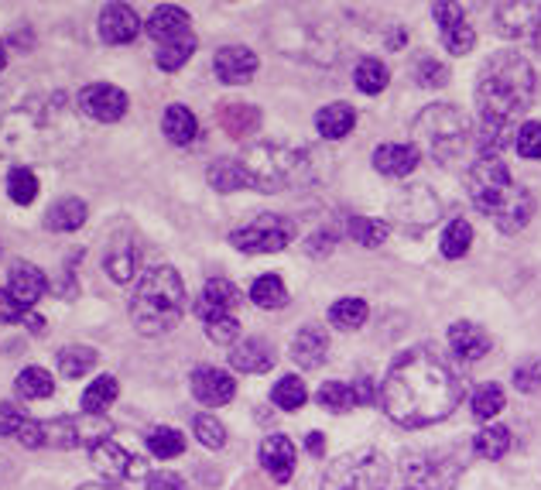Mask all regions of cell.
Returning <instances> with one entry per match:
<instances>
[{
	"label": "cell",
	"instance_id": "obj_4",
	"mask_svg": "<svg viewBox=\"0 0 541 490\" xmlns=\"http://www.w3.org/2000/svg\"><path fill=\"white\" fill-rule=\"evenodd\" d=\"M185 285L182 275L168 264H155L137 281L131 295V323L141 336H165L182 323Z\"/></svg>",
	"mask_w": 541,
	"mask_h": 490
},
{
	"label": "cell",
	"instance_id": "obj_14",
	"mask_svg": "<svg viewBox=\"0 0 541 490\" xmlns=\"http://www.w3.org/2000/svg\"><path fill=\"white\" fill-rule=\"evenodd\" d=\"M497 31L504 38H535L538 24H541V4H531V0H514V4H497L494 11Z\"/></svg>",
	"mask_w": 541,
	"mask_h": 490
},
{
	"label": "cell",
	"instance_id": "obj_16",
	"mask_svg": "<svg viewBox=\"0 0 541 490\" xmlns=\"http://www.w3.org/2000/svg\"><path fill=\"white\" fill-rule=\"evenodd\" d=\"M141 35V18L131 4H107L100 11V38L107 45H127Z\"/></svg>",
	"mask_w": 541,
	"mask_h": 490
},
{
	"label": "cell",
	"instance_id": "obj_63",
	"mask_svg": "<svg viewBox=\"0 0 541 490\" xmlns=\"http://www.w3.org/2000/svg\"><path fill=\"white\" fill-rule=\"evenodd\" d=\"M405 490H408V487H405Z\"/></svg>",
	"mask_w": 541,
	"mask_h": 490
},
{
	"label": "cell",
	"instance_id": "obj_51",
	"mask_svg": "<svg viewBox=\"0 0 541 490\" xmlns=\"http://www.w3.org/2000/svg\"><path fill=\"white\" fill-rule=\"evenodd\" d=\"M514 388L524 391V395H535L541 388V360H524V364L514 367Z\"/></svg>",
	"mask_w": 541,
	"mask_h": 490
},
{
	"label": "cell",
	"instance_id": "obj_7",
	"mask_svg": "<svg viewBox=\"0 0 541 490\" xmlns=\"http://www.w3.org/2000/svg\"><path fill=\"white\" fill-rule=\"evenodd\" d=\"M387 484H391V467L384 453L370 446L343 453L322 473V490H387Z\"/></svg>",
	"mask_w": 541,
	"mask_h": 490
},
{
	"label": "cell",
	"instance_id": "obj_9",
	"mask_svg": "<svg viewBox=\"0 0 541 490\" xmlns=\"http://www.w3.org/2000/svg\"><path fill=\"white\" fill-rule=\"evenodd\" d=\"M292 240H295V223L288 220V216H278V213H261L257 220H250L247 227H240L230 234V244L244 254L285 251Z\"/></svg>",
	"mask_w": 541,
	"mask_h": 490
},
{
	"label": "cell",
	"instance_id": "obj_41",
	"mask_svg": "<svg viewBox=\"0 0 541 490\" xmlns=\"http://www.w3.org/2000/svg\"><path fill=\"white\" fill-rule=\"evenodd\" d=\"M148 449H151V456H158V460H172V456H179L185 449V436L179 429L158 425V429L148 432Z\"/></svg>",
	"mask_w": 541,
	"mask_h": 490
},
{
	"label": "cell",
	"instance_id": "obj_12",
	"mask_svg": "<svg viewBox=\"0 0 541 490\" xmlns=\"http://www.w3.org/2000/svg\"><path fill=\"white\" fill-rule=\"evenodd\" d=\"M79 114L83 117H93L100 120V124H113V120H120L127 114V93L117 90V86L110 83H90L79 90Z\"/></svg>",
	"mask_w": 541,
	"mask_h": 490
},
{
	"label": "cell",
	"instance_id": "obj_46",
	"mask_svg": "<svg viewBox=\"0 0 541 490\" xmlns=\"http://www.w3.org/2000/svg\"><path fill=\"white\" fill-rule=\"evenodd\" d=\"M504 412V388L500 384H483L473 395V415L476 419H494Z\"/></svg>",
	"mask_w": 541,
	"mask_h": 490
},
{
	"label": "cell",
	"instance_id": "obj_37",
	"mask_svg": "<svg viewBox=\"0 0 541 490\" xmlns=\"http://www.w3.org/2000/svg\"><path fill=\"white\" fill-rule=\"evenodd\" d=\"M192 52H196V38H192V35H185V38H175V42H165V45H158V52H155V62H158V69H165V72H175V69H182L185 62L192 59Z\"/></svg>",
	"mask_w": 541,
	"mask_h": 490
},
{
	"label": "cell",
	"instance_id": "obj_40",
	"mask_svg": "<svg viewBox=\"0 0 541 490\" xmlns=\"http://www.w3.org/2000/svg\"><path fill=\"white\" fill-rule=\"evenodd\" d=\"M305 398H309L305 381H302V377H295V374L281 377V381L274 384V391H271V401L278 408H285V412H298V408L305 405Z\"/></svg>",
	"mask_w": 541,
	"mask_h": 490
},
{
	"label": "cell",
	"instance_id": "obj_19",
	"mask_svg": "<svg viewBox=\"0 0 541 490\" xmlns=\"http://www.w3.org/2000/svg\"><path fill=\"white\" fill-rule=\"evenodd\" d=\"M449 347H452V353H456V360L473 364V360H480V357H487V353H490V336H487V329H483V326L459 319V323L449 326Z\"/></svg>",
	"mask_w": 541,
	"mask_h": 490
},
{
	"label": "cell",
	"instance_id": "obj_8",
	"mask_svg": "<svg viewBox=\"0 0 541 490\" xmlns=\"http://www.w3.org/2000/svg\"><path fill=\"white\" fill-rule=\"evenodd\" d=\"M408 490H452L463 473V460L456 453H408L401 460Z\"/></svg>",
	"mask_w": 541,
	"mask_h": 490
},
{
	"label": "cell",
	"instance_id": "obj_47",
	"mask_svg": "<svg viewBox=\"0 0 541 490\" xmlns=\"http://www.w3.org/2000/svg\"><path fill=\"white\" fill-rule=\"evenodd\" d=\"M28 422H31L28 408L18 405V401H4V405H0V436L18 439L21 429H24Z\"/></svg>",
	"mask_w": 541,
	"mask_h": 490
},
{
	"label": "cell",
	"instance_id": "obj_26",
	"mask_svg": "<svg viewBox=\"0 0 541 490\" xmlns=\"http://www.w3.org/2000/svg\"><path fill=\"white\" fill-rule=\"evenodd\" d=\"M216 117H220L223 131L230 134V138H247V134H254L257 127H261V110H257L254 103L226 100Z\"/></svg>",
	"mask_w": 541,
	"mask_h": 490
},
{
	"label": "cell",
	"instance_id": "obj_21",
	"mask_svg": "<svg viewBox=\"0 0 541 490\" xmlns=\"http://www.w3.org/2000/svg\"><path fill=\"white\" fill-rule=\"evenodd\" d=\"M144 31H148V35L155 38L158 45L175 42V38L189 35V14H185L182 7H175V4H161V7L151 11V18H148V24H144Z\"/></svg>",
	"mask_w": 541,
	"mask_h": 490
},
{
	"label": "cell",
	"instance_id": "obj_44",
	"mask_svg": "<svg viewBox=\"0 0 541 490\" xmlns=\"http://www.w3.org/2000/svg\"><path fill=\"white\" fill-rule=\"evenodd\" d=\"M90 367H96V350L93 347H66L59 353V371L62 377H83L90 374Z\"/></svg>",
	"mask_w": 541,
	"mask_h": 490
},
{
	"label": "cell",
	"instance_id": "obj_1",
	"mask_svg": "<svg viewBox=\"0 0 541 490\" xmlns=\"http://www.w3.org/2000/svg\"><path fill=\"white\" fill-rule=\"evenodd\" d=\"M463 398V381L435 347H411L391 364L381 384V405L398 425L422 429L442 422Z\"/></svg>",
	"mask_w": 541,
	"mask_h": 490
},
{
	"label": "cell",
	"instance_id": "obj_10",
	"mask_svg": "<svg viewBox=\"0 0 541 490\" xmlns=\"http://www.w3.org/2000/svg\"><path fill=\"white\" fill-rule=\"evenodd\" d=\"M90 460H93L96 473H100L103 480H110V484H127V480H144V477H148V463L127 453V449L120 446L113 436L103 439V443L90 446Z\"/></svg>",
	"mask_w": 541,
	"mask_h": 490
},
{
	"label": "cell",
	"instance_id": "obj_28",
	"mask_svg": "<svg viewBox=\"0 0 541 490\" xmlns=\"http://www.w3.org/2000/svg\"><path fill=\"white\" fill-rule=\"evenodd\" d=\"M353 124H357V110H353L350 103H329V107H322L316 114V127L326 141L346 138V134L353 131Z\"/></svg>",
	"mask_w": 541,
	"mask_h": 490
},
{
	"label": "cell",
	"instance_id": "obj_53",
	"mask_svg": "<svg viewBox=\"0 0 541 490\" xmlns=\"http://www.w3.org/2000/svg\"><path fill=\"white\" fill-rule=\"evenodd\" d=\"M21 319H28V305H21L7 288H0V323L14 326V323H21Z\"/></svg>",
	"mask_w": 541,
	"mask_h": 490
},
{
	"label": "cell",
	"instance_id": "obj_62",
	"mask_svg": "<svg viewBox=\"0 0 541 490\" xmlns=\"http://www.w3.org/2000/svg\"><path fill=\"white\" fill-rule=\"evenodd\" d=\"M0 477H4V460H0Z\"/></svg>",
	"mask_w": 541,
	"mask_h": 490
},
{
	"label": "cell",
	"instance_id": "obj_45",
	"mask_svg": "<svg viewBox=\"0 0 541 490\" xmlns=\"http://www.w3.org/2000/svg\"><path fill=\"white\" fill-rule=\"evenodd\" d=\"M470 244H473V227L466 220H452L446 234H442V254H446L449 261H456V257L470 251Z\"/></svg>",
	"mask_w": 541,
	"mask_h": 490
},
{
	"label": "cell",
	"instance_id": "obj_13",
	"mask_svg": "<svg viewBox=\"0 0 541 490\" xmlns=\"http://www.w3.org/2000/svg\"><path fill=\"white\" fill-rule=\"evenodd\" d=\"M432 18L439 21V35H442V45L449 48L452 55H466L476 42L473 28L466 24V7L459 4H449V0H439L432 4Z\"/></svg>",
	"mask_w": 541,
	"mask_h": 490
},
{
	"label": "cell",
	"instance_id": "obj_35",
	"mask_svg": "<svg viewBox=\"0 0 541 490\" xmlns=\"http://www.w3.org/2000/svg\"><path fill=\"white\" fill-rule=\"evenodd\" d=\"M250 299L261 309H281V305H288V288L278 275H261L250 285Z\"/></svg>",
	"mask_w": 541,
	"mask_h": 490
},
{
	"label": "cell",
	"instance_id": "obj_23",
	"mask_svg": "<svg viewBox=\"0 0 541 490\" xmlns=\"http://www.w3.org/2000/svg\"><path fill=\"white\" fill-rule=\"evenodd\" d=\"M261 467L271 473L278 484H288L295 473V446L288 436H268L261 443Z\"/></svg>",
	"mask_w": 541,
	"mask_h": 490
},
{
	"label": "cell",
	"instance_id": "obj_50",
	"mask_svg": "<svg viewBox=\"0 0 541 490\" xmlns=\"http://www.w3.org/2000/svg\"><path fill=\"white\" fill-rule=\"evenodd\" d=\"M514 148H518L521 158H528V162H538V158H541V124H538V120H531V124L521 127Z\"/></svg>",
	"mask_w": 541,
	"mask_h": 490
},
{
	"label": "cell",
	"instance_id": "obj_61",
	"mask_svg": "<svg viewBox=\"0 0 541 490\" xmlns=\"http://www.w3.org/2000/svg\"><path fill=\"white\" fill-rule=\"evenodd\" d=\"M83 490H117V487H100V484H93V487H90V484H86Z\"/></svg>",
	"mask_w": 541,
	"mask_h": 490
},
{
	"label": "cell",
	"instance_id": "obj_17",
	"mask_svg": "<svg viewBox=\"0 0 541 490\" xmlns=\"http://www.w3.org/2000/svg\"><path fill=\"white\" fill-rule=\"evenodd\" d=\"M213 69H216V76H220V83H226V86L250 83V76L257 72V55L244 45H226L216 52Z\"/></svg>",
	"mask_w": 541,
	"mask_h": 490
},
{
	"label": "cell",
	"instance_id": "obj_22",
	"mask_svg": "<svg viewBox=\"0 0 541 490\" xmlns=\"http://www.w3.org/2000/svg\"><path fill=\"white\" fill-rule=\"evenodd\" d=\"M418 158H422V151L415 144H381L374 151V168L387 179H405L408 172H415Z\"/></svg>",
	"mask_w": 541,
	"mask_h": 490
},
{
	"label": "cell",
	"instance_id": "obj_2",
	"mask_svg": "<svg viewBox=\"0 0 541 490\" xmlns=\"http://www.w3.org/2000/svg\"><path fill=\"white\" fill-rule=\"evenodd\" d=\"M538 76L531 62L514 48L490 55L476 79V103H480V151L483 158L497 155L511 141V127L524 110L535 103Z\"/></svg>",
	"mask_w": 541,
	"mask_h": 490
},
{
	"label": "cell",
	"instance_id": "obj_24",
	"mask_svg": "<svg viewBox=\"0 0 541 490\" xmlns=\"http://www.w3.org/2000/svg\"><path fill=\"white\" fill-rule=\"evenodd\" d=\"M230 367L240 374H264L274 367V350L268 340H257V336H250V340L237 343V347L230 350Z\"/></svg>",
	"mask_w": 541,
	"mask_h": 490
},
{
	"label": "cell",
	"instance_id": "obj_27",
	"mask_svg": "<svg viewBox=\"0 0 541 490\" xmlns=\"http://www.w3.org/2000/svg\"><path fill=\"white\" fill-rule=\"evenodd\" d=\"M103 268H107V275L117 281V285L131 281L137 275V247H134V240L113 237L110 251H107V257H103Z\"/></svg>",
	"mask_w": 541,
	"mask_h": 490
},
{
	"label": "cell",
	"instance_id": "obj_32",
	"mask_svg": "<svg viewBox=\"0 0 541 490\" xmlns=\"http://www.w3.org/2000/svg\"><path fill=\"white\" fill-rule=\"evenodd\" d=\"M353 83H357L360 93L377 96V93L387 90V83H391V72H387V66H384L381 59H374V55H370V59H360V62H357Z\"/></svg>",
	"mask_w": 541,
	"mask_h": 490
},
{
	"label": "cell",
	"instance_id": "obj_56",
	"mask_svg": "<svg viewBox=\"0 0 541 490\" xmlns=\"http://www.w3.org/2000/svg\"><path fill=\"white\" fill-rule=\"evenodd\" d=\"M357 401H363V405H370V401H377V391H374V384H370V377H360L357 381Z\"/></svg>",
	"mask_w": 541,
	"mask_h": 490
},
{
	"label": "cell",
	"instance_id": "obj_39",
	"mask_svg": "<svg viewBox=\"0 0 541 490\" xmlns=\"http://www.w3.org/2000/svg\"><path fill=\"white\" fill-rule=\"evenodd\" d=\"M367 302L363 299H339L333 309H329V323L336 329H343V333H350V329H360L367 323Z\"/></svg>",
	"mask_w": 541,
	"mask_h": 490
},
{
	"label": "cell",
	"instance_id": "obj_38",
	"mask_svg": "<svg viewBox=\"0 0 541 490\" xmlns=\"http://www.w3.org/2000/svg\"><path fill=\"white\" fill-rule=\"evenodd\" d=\"M346 230H350V237L363 247H381L387 234H391V227H387L384 220H370V216H350Z\"/></svg>",
	"mask_w": 541,
	"mask_h": 490
},
{
	"label": "cell",
	"instance_id": "obj_5",
	"mask_svg": "<svg viewBox=\"0 0 541 490\" xmlns=\"http://www.w3.org/2000/svg\"><path fill=\"white\" fill-rule=\"evenodd\" d=\"M237 165L247 179V189L281 192L312 182V155L302 148H288V144H250L237 158Z\"/></svg>",
	"mask_w": 541,
	"mask_h": 490
},
{
	"label": "cell",
	"instance_id": "obj_6",
	"mask_svg": "<svg viewBox=\"0 0 541 490\" xmlns=\"http://www.w3.org/2000/svg\"><path fill=\"white\" fill-rule=\"evenodd\" d=\"M411 134H415L418 148L429 151L435 162H452V158L463 151L466 134H470V124H466L463 110L452 107V103H432L411 124Z\"/></svg>",
	"mask_w": 541,
	"mask_h": 490
},
{
	"label": "cell",
	"instance_id": "obj_36",
	"mask_svg": "<svg viewBox=\"0 0 541 490\" xmlns=\"http://www.w3.org/2000/svg\"><path fill=\"white\" fill-rule=\"evenodd\" d=\"M319 405L326 408V412H333V415H343V412H350L353 405H360L357 401V391L350 388V384H343V381H326L319 388Z\"/></svg>",
	"mask_w": 541,
	"mask_h": 490
},
{
	"label": "cell",
	"instance_id": "obj_33",
	"mask_svg": "<svg viewBox=\"0 0 541 490\" xmlns=\"http://www.w3.org/2000/svg\"><path fill=\"white\" fill-rule=\"evenodd\" d=\"M511 429H504V425H487L483 432H476L473 439V453L483 456V460H500V456L511 449Z\"/></svg>",
	"mask_w": 541,
	"mask_h": 490
},
{
	"label": "cell",
	"instance_id": "obj_48",
	"mask_svg": "<svg viewBox=\"0 0 541 490\" xmlns=\"http://www.w3.org/2000/svg\"><path fill=\"white\" fill-rule=\"evenodd\" d=\"M192 429H196V439L209 449H220L226 443V429L220 419H213V415H196V422H192Z\"/></svg>",
	"mask_w": 541,
	"mask_h": 490
},
{
	"label": "cell",
	"instance_id": "obj_52",
	"mask_svg": "<svg viewBox=\"0 0 541 490\" xmlns=\"http://www.w3.org/2000/svg\"><path fill=\"white\" fill-rule=\"evenodd\" d=\"M206 336H209L213 343H220V347H226V343H237V336H240L237 316H233V319H216V323H206Z\"/></svg>",
	"mask_w": 541,
	"mask_h": 490
},
{
	"label": "cell",
	"instance_id": "obj_25",
	"mask_svg": "<svg viewBox=\"0 0 541 490\" xmlns=\"http://www.w3.org/2000/svg\"><path fill=\"white\" fill-rule=\"evenodd\" d=\"M329 353V336L322 326H305L295 333L292 340V360L298 367H305V371H312V367H319L322 360H326Z\"/></svg>",
	"mask_w": 541,
	"mask_h": 490
},
{
	"label": "cell",
	"instance_id": "obj_29",
	"mask_svg": "<svg viewBox=\"0 0 541 490\" xmlns=\"http://www.w3.org/2000/svg\"><path fill=\"white\" fill-rule=\"evenodd\" d=\"M161 131H165V138L172 144H192L199 134L196 114L189 107H182V103H172L165 110V117H161Z\"/></svg>",
	"mask_w": 541,
	"mask_h": 490
},
{
	"label": "cell",
	"instance_id": "obj_58",
	"mask_svg": "<svg viewBox=\"0 0 541 490\" xmlns=\"http://www.w3.org/2000/svg\"><path fill=\"white\" fill-rule=\"evenodd\" d=\"M24 323H28L31 333H42V329H45V319L35 316V312H28V319H24Z\"/></svg>",
	"mask_w": 541,
	"mask_h": 490
},
{
	"label": "cell",
	"instance_id": "obj_55",
	"mask_svg": "<svg viewBox=\"0 0 541 490\" xmlns=\"http://www.w3.org/2000/svg\"><path fill=\"white\" fill-rule=\"evenodd\" d=\"M18 443L24 446V449H42L45 446V436H42V422H35L31 419L28 425L21 429V436H18Z\"/></svg>",
	"mask_w": 541,
	"mask_h": 490
},
{
	"label": "cell",
	"instance_id": "obj_42",
	"mask_svg": "<svg viewBox=\"0 0 541 490\" xmlns=\"http://www.w3.org/2000/svg\"><path fill=\"white\" fill-rule=\"evenodd\" d=\"M7 196L14 199L18 206H31L35 203V196H38V179H35V172L31 168H11V175H7Z\"/></svg>",
	"mask_w": 541,
	"mask_h": 490
},
{
	"label": "cell",
	"instance_id": "obj_54",
	"mask_svg": "<svg viewBox=\"0 0 541 490\" xmlns=\"http://www.w3.org/2000/svg\"><path fill=\"white\" fill-rule=\"evenodd\" d=\"M148 490H185V480L179 477V473H151L148 484H144Z\"/></svg>",
	"mask_w": 541,
	"mask_h": 490
},
{
	"label": "cell",
	"instance_id": "obj_43",
	"mask_svg": "<svg viewBox=\"0 0 541 490\" xmlns=\"http://www.w3.org/2000/svg\"><path fill=\"white\" fill-rule=\"evenodd\" d=\"M18 391L24 398H52L55 391V381L52 374L45 371V367H24V371L18 374Z\"/></svg>",
	"mask_w": 541,
	"mask_h": 490
},
{
	"label": "cell",
	"instance_id": "obj_30",
	"mask_svg": "<svg viewBox=\"0 0 541 490\" xmlns=\"http://www.w3.org/2000/svg\"><path fill=\"white\" fill-rule=\"evenodd\" d=\"M48 230H59V234H72L86 223V203L83 199H59V203L48 206L45 213Z\"/></svg>",
	"mask_w": 541,
	"mask_h": 490
},
{
	"label": "cell",
	"instance_id": "obj_15",
	"mask_svg": "<svg viewBox=\"0 0 541 490\" xmlns=\"http://www.w3.org/2000/svg\"><path fill=\"white\" fill-rule=\"evenodd\" d=\"M240 302V292L233 281L226 278H213L203 285V292H199V302H196V316L206 323H216V319H233V309H237Z\"/></svg>",
	"mask_w": 541,
	"mask_h": 490
},
{
	"label": "cell",
	"instance_id": "obj_18",
	"mask_svg": "<svg viewBox=\"0 0 541 490\" xmlns=\"http://www.w3.org/2000/svg\"><path fill=\"white\" fill-rule=\"evenodd\" d=\"M192 395L203 405H226L237 395V381L226 371H220V367H196L192 371Z\"/></svg>",
	"mask_w": 541,
	"mask_h": 490
},
{
	"label": "cell",
	"instance_id": "obj_49",
	"mask_svg": "<svg viewBox=\"0 0 541 490\" xmlns=\"http://www.w3.org/2000/svg\"><path fill=\"white\" fill-rule=\"evenodd\" d=\"M415 79H418V86H425V90H439V86L449 83V69L442 66L439 59H422L415 66Z\"/></svg>",
	"mask_w": 541,
	"mask_h": 490
},
{
	"label": "cell",
	"instance_id": "obj_57",
	"mask_svg": "<svg viewBox=\"0 0 541 490\" xmlns=\"http://www.w3.org/2000/svg\"><path fill=\"white\" fill-rule=\"evenodd\" d=\"M305 449H309L312 456H322V449H326V439H322V432H309V439H305Z\"/></svg>",
	"mask_w": 541,
	"mask_h": 490
},
{
	"label": "cell",
	"instance_id": "obj_11",
	"mask_svg": "<svg viewBox=\"0 0 541 490\" xmlns=\"http://www.w3.org/2000/svg\"><path fill=\"white\" fill-rule=\"evenodd\" d=\"M439 216H442V206L439 199L432 196L429 186H405V192L394 199V220L405 230H411V234L432 227Z\"/></svg>",
	"mask_w": 541,
	"mask_h": 490
},
{
	"label": "cell",
	"instance_id": "obj_31",
	"mask_svg": "<svg viewBox=\"0 0 541 490\" xmlns=\"http://www.w3.org/2000/svg\"><path fill=\"white\" fill-rule=\"evenodd\" d=\"M117 395H120L117 377H110V374L96 377L90 388L83 391V415H103L113 401H117Z\"/></svg>",
	"mask_w": 541,
	"mask_h": 490
},
{
	"label": "cell",
	"instance_id": "obj_3",
	"mask_svg": "<svg viewBox=\"0 0 541 490\" xmlns=\"http://www.w3.org/2000/svg\"><path fill=\"white\" fill-rule=\"evenodd\" d=\"M470 199L483 216L497 223L504 234H518L535 213V196L514 182L504 158L487 155L470 168Z\"/></svg>",
	"mask_w": 541,
	"mask_h": 490
},
{
	"label": "cell",
	"instance_id": "obj_20",
	"mask_svg": "<svg viewBox=\"0 0 541 490\" xmlns=\"http://www.w3.org/2000/svg\"><path fill=\"white\" fill-rule=\"evenodd\" d=\"M7 292H11L21 305H35L48 292V278L35 268V264L18 261L11 271H7Z\"/></svg>",
	"mask_w": 541,
	"mask_h": 490
},
{
	"label": "cell",
	"instance_id": "obj_34",
	"mask_svg": "<svg viewBox=\"0 0 541 490\" xmlns=\"http://www.w3.org/2000/svg\"><path fill=\"white\" fill-rule=\"evenodd\" d=\"M206 179H209V186H213L216 192H237V189H247V179H244V172H240L237 158H216V162L209 165Z\"/></svg>",
	"mask_w": 541,
	"mask_h": 490
},
{
	"label": "cell",
	"instance_id": "obj_59",
	"mask_svg": "<svg viewBox=\"0 0 541 490\" xmlns=\"http://www.w3.org/2000/svg\"><path fill=\"white\" fill-rule=\"evenodd\" d=\"M7 66V48H4V42H0V69Z\"/></svg>",
	"mask_w": 541,
	"mask_h": 490
},
{
	"label": "cell",
	"instance_id": "obj_60",
	"mask_svg": "<svg viewBox=\"0 0 541 490\" xmlns=\"http://www.w3.org/2000/svg\"><path fill=\"white\" fill-rule=\"evenodd\" d=\"M531 42H535V48L541 52V24H538V31H535V38H531Z\"/></svg>",
	"mask_w": 541,
	"mask_h": 490
}]
</instances>
